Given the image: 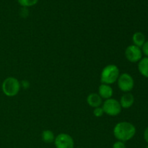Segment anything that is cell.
Here are the masks:
<instances>
[{
    "label": "cell",
    "mask_w": 148,
    "mask_h": 148,
    "mask_svg": "<svg viewBox=\"0 0 148 148\" xmlns=\"http://www.w3.org/2000/svg\"><path fill=\"white\" fill-rule=\"evenodd\" d=\"M142 47H143V50H142V51L143 52V53H144L145 56H147L148 57V40L145 41V43H144V45H143Z\"/></svg>",
    "instance_id": "cell-17"
},
{
    "label": "cell",
    "mask_w": 148,
    "mask_h": 148,
    "mask_svg": "<svg viewBox=\"0 0 148 148\" xmlns=\"http://www.w3.org/2000/svg\"><path fill=\"white\" fill-rule=\"evenodd\" d=\"M22 86H23V88H25V89H26V88H28L29 86H30V82H28L27 80H23L22 81V83H21Z\"/></svg>",
    "instance_id": "cell-18"
},
{
    "label": "cell",
    "mask_w": 148,
    "mask_h": 148,
    "mask_svg": "<svg viewBox=\"0 0 148 148\" xmlns=\"http://www.w3.org/2000/svg\"><path fill=\"white\" fill-rule=\"evenodd\" d=\"M103 112L111 116H115L119 115L121 111V106L120 103L114 98H109L106 100L102 107Z\"/></svg>",
    "instance_id": "cell-4"
},
{
    "label": "cell",
    "mask_w": 148,
    "mask_h": 148,
    "mask_svg": "<svg viewBox=\"0 0 148 148\" xmlns=\"http://www.w3.org/2000/svg\"><path fill=\"white\" fill-rule=\"evenodd\" d=\"M132 40L134 46L140 48L145 43V36L141 32H136L132 36Z\"/></svg>",
    "instance_id": "cell-12"
},
{
    "label": "cell",
    "mask_w": 148,
    "mask_h": 148,
    "mask_svg": "<svg viewBox=\"0 0 148 148\" xmlns=\"http://www.w3.org/2000/svg\"><path fill=\"white\" fill-rule=\"evenodd\" d=\"M113 148H126V146L124 142L118 141L114 143V145H113Z\"/></svg>",
    "instance_id": "cell-16"
},
{
    "label": "cell",
    "mask_w": 148,
    "mask_h": 148,
    "mask_svg": "<svg viewBox=\"0 0 148 148\" xmlns=\"http://www.w3.org/2000/svg\"><path fill=\"white\" fill-rule=\"evenodd\" d=\"M87 102L90 106L92 108H97L102 103V98L98 94L91 93L87 98Z\"/></svg>",
    "instance_id": "cell-10"
},
{
    "label": "cell",
    "mask_w": 148,
    "mask_h": 148,
    "mask_svg": "<svg viewBox=\"0 0 148 148\" xmlns=\"http://www.w3.org/2000/svg\"><path fill=\"white\" fill-rule=\"evenodd\" d=\"M98 95L101 97V98H104V99L107 100L111 98L113 96V91L112 88L109 85H106V84H101L98 88Z\"/></svg>",
    "instance_id": "cell-8"
},
{
    "label": "cell",
    "mask_w": 148,
    "mask_h": 148,
    "mask_svg": "<svg viewBox=\"0 0 148 148\" xmlns=\"http://www.w3.org/2000/svg\"><path fill=\"white\" fill-rule=\"evenodd\" d=\"M144 139H145V141L148 143V127L146 128V130H145Z\"/></svg>",
    "instance_id": "cell-19"
},
{
    "label": "cell",
    "mask_w": 148,
    "mask_h": 148,
    "mask_svg": "<svg viewBox=\"0 0 148 148\" xmlns=\"http://www.w3.org/2000/svg\"><path fill=\"white\" fill-rule=\"evenodd\" d=\"M2 91L7 96L13 97L17 95L20 89V83L14 77H8L2 83Z\"/></svg>",
    "instance_id": "cell-3"
},
{
    "label": "cell",
    "mask_w": 148,
    "mask_h": 148,
    "mask_svg": "<svg viewBox=\"0 0 148 148\" xmlns=\"http://www.w3.org/2000/svg\"><path fill=\"white\" fill-rule=\"evenodd\" d=\"M103 110L102 108H100V107L95 108L93 111V114L95 117H101L103 115Z\"/></svg>",
    "instance_id": "cell-15"
},
{
    "label": "cell",
    "mask_w": 148,
    "mask_h": 148,
    "mask_svg": "<svg viewBox=\"0 0 148 148\" xmlns=\"http://www.w3.org/2000/svg\"><path fill=\"white\" fill-rule=\"evenodd\" d=\"M134 98L132 94L127 92L123 95L120 101V105L123 108H129L134 104Z\"/></svg>",
    "instance_id": "cell-9"
},
{
    "label": "cell",
    "mask_w": 148,
    "mask_h": 148,
    "mask_svg": "<svg viewBox=\"0 0 148 148\" xmlns=\"http://www.w3.org/2000/svg\"><path fill=\"white\" fill-rule=\"evenodd\" d=\"M138 69L143 76L148 78V57H145L139 62Z\"/></svg>",
    "instance_id": "cell-11"
},
{
    "label": "cell",
    "mask_w": 148,
    "mask_h": 148,
    "mask_svg": "<svg viewBox=\"0 0 148 148\" xmlns=\"http://www.w3.org/2000/svg\"><path fill=\"white\" fill-rule=\"evenodd\" d=\"M135 133V127L132 124L127 121L118 123L114 129V134L119 141H128L133 138Z\"/></svg>",
    "instance_id": "cell-1"
},
{
    "label": "cell",
    "mask_w": 148,
    "mask_h": 148,
    "mask_svg": "<svg viewBox=\"0 0 148 148\" xmlns=\"http://www.w3.org/2000/svg\"><path fill=\"white\" fill-rule=\"evenodd\" d=\"M146 148H148V145H147V147H146Z\"/></svg>",
    "instance_id": "cell-20"
},
{
    "label": "cell",
    "mask_w": 148,
    "mask_h": 148,
    "mask_svg": "<svg viewBox=\"0 0 148 148\" xmlns=\"http://www.w3.org/2000/svg\"><path fill=\"white\" fill-rule=\"evenodd\" d=\"M119 69L114 64L105 66L101 74V81L102 84L111 85L116 82L119 77Z\"/></svg>",
    "instance_id": "cell-2"
},
{
    "label": "cell",
    "mask_w": 148,
    "mask_h": 148,
    "mask_svg": "<svg viewBox=\"0 0 148 148\" xmlns=\"http://www.w3.org/2000/svg\"><path fill=\"white\" fill-rule=\"evenodd\" d=\"M119 88L124 92H128L133 89L134 85V79L128 73H123L119 75L118 79Z\"/></svg>",
    "instance_id": "cell-5"
},
{
    "label": "cell",
    "mask_w": 148,
    "mask_h": 148,
    "mask_svg": "<svg viewBox=\"0 0 148 148\" xmlns=\"http://www.w3.org/2000/svg\"><path fill=\"white\" fill-rule=\"evenodd\" d=\"M38 0H18V2L23 7H27L35 5L38 2Z\"/></svg>",
    "instance_id": "cell-14"
},
{
    "label": "cell",
    "mask_w": 148,
    "mask_h": 148,
    "mask_svg": "<svg viewBox=\"0 0 148 148\" xmlns=\"http://www.w3.org/2000/svg\"><path fill=\"white\" fill-rule=\"evenodd\" d=\"M56 148H74V140L70 135L64 133L59 134L54 140Z\"/></svg>",
    "instance_id": "cell-7"
},
{
    "label": "cell",
    "mask_w": 148,
    "mask_h": 148,
    "mask_svg": "<svg viewBox=\"0 0 148 148\" xmlns=\"http://www.w3.org/2000/svg\"><path fill=\"white\" fill-rule=\"evenodd\" d=\"M41 137L43 141L46 143H53L55 140L54 134H53V132H51V130H45V131H43L42 132Z\"/></svg>",
    "instance_id": "cell-13"
},
{
    "label": "cell",
    "mask_w": 148,
    "mask_h": 148,
    "mask_svg": "<svg viewBox=\"0 0 148 148\" xmlns=\"http://www.w3.org/2000/svg\"><path fill=\"white\" fill-rule=\"evenodd\" d=\"M125 56L129 62L132 63H136L137 62H140L142 59L143 51L140 48L134 45H131L126 49Z\"/></svg>",
    "instance_id": "cell-6"
}]
</instances>
